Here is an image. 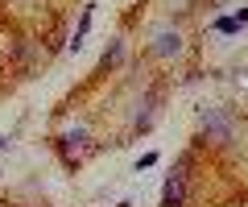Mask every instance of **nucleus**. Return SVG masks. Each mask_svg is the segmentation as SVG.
<instances>
[{"label":"nucleus","instance_id":"1","mask_svg":"<svg viewBox=\"0 0 248 207\" xmlns=\"http://www.w3.org/2000/svg\"><path fill=\"white\" fill-rule=\"evenodd\" d=\"M58 149H62V158H66V166H79V158H83V153H91L95 145H91V137L83 133V128H71V133L58 137Z\"/></svg>","mask_w":248,"mask_h":207},{"label":"nucleus","instance_id":"2","mask_svg":"<svg viewBox=\"0 0 248 207\" xmlns=\"http://www.w3.org/2000/svg\"><path fill=\"white\" fill-rule=\"evenodd\" d=\"M161 207H186V178L182 174H170L166 187H161Z\"/></svg>","mask_w":248,"mask_h":207},{"label":"nucleus","instance_id":"3","mask_svg":"<svg viewBox=\"0 0 248 207\" xmlns=\"http://www.w3.org/2000/svg\"><path fill=\"white\" fill-rule=\"evenodd\" d=\"M203 128L215 137V145H223V141H232V125L223 116H215V112H203Z\"/></svg>","mask_w":248,"mask_h":207},{"label":"nucleus","instance_id":"4","mask_svg":"<svg viewBox=\"0 0 248 207\" xmlns=\"http://www.w3.org/2000/svg\"><path fill=\"white\" fill-rule=\"evenodd\" d=\"M149 50H153V54H161V58H170V54H178V50H182V37L166 29V33H157V37H153V46H149Z\"/></svg>","mask_w":248,"mask_h":207},{"label":"nucleus","instance_id":"5","mask_svg":"<svg viewBox=\"0 0 248 207\" xmlns=\"http://www.w3.org/2000/svg\"><path fill=\"white\" fill-rule=\"evenodd\" d=\"M120 58H124V42H120V37H116V42H112V46H108V50H104V58H99V66H104V71H112V66L120 63Z\"/></svg>","mask_w":248,"mask_h":207},{"label":"nucleus","instance_id":"6","mask_svg":"<svg viewBox=\"0 0 248 207\" xmlns=\"http://www.w3.org/2000/svg\"><path fill=\"white\" fill-rule=\"evenodd\" d=\"M211 29H215V33H236V29H240V25H236V21H232V17H223V21H215V25H211Z\"/></svg>","mask_w":248,"mask_h":207},{"label":"nucleus","instance_id":"7","mask_svg":"<svg viewBox=\"0 0 248 207\" xmlns=\"http://www.w3.org/2000/svg\"><path fill=\"white\" fill-rule=\"evenodd\" d=\"M232 21H236V25H248V4H244V9H240V13H236Z\"/></svg>","mask_w":248,"mask_h":207},{"label":"nucleus","instance_id":"8","mask_svg":"<svg viewBox=\"0 0 248 207\" xmlns=\"http://www.w3.org/2000/svg\"><path fill=\"white\" fill-rule=\"evenodd\" d=\"M0 149H9V137H4V133H0Z\"/></svg>","mask_w":248,"mask_h":207}]
</instances>
